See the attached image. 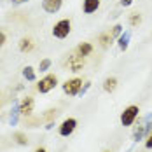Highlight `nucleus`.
Listing matches in <instances>:
<instances>
[{
    "instance_id": "obj_1",
    "label": "nucleus",
    "mask_w": 152,
    "mask_h": 152,
    "mask_svg": "<svg viewBox=\"0 0 152 152\" xmlns=\"http://www.w3.org/2000/svg\"><path fill=\"white\" fill-rule=\"evenodd\" d=\"M70 30H72L70 19H60V21L53 26V35H54L56 39H65V37H68Z\"/></svg>"
},
{
    "instance_id": "obj_2",
    "label": "nucleus",
    "mask_w": 152,
    "mask_h": 152,
    "mask_svg": "<svg viewBox=\"0 0 152 152\" xmlns=\"http://www.w3.org/2000/svg\"><path fill=\"white\" fill-rule=\"evenodd\" d=\"M56 84H58V77L53 75V74H47L46 77H42V79L39 80L37 89H39V93H49L51 89L56 88Z\"/></svg>"
},
{
    "instance_id": "obj_3",
    "label": "nucleus",
    "mask_w": 152,
    "mask_h": 152,
    "mask_svg": "<svg viewBox=\"0 0 152 152\" xmlns=\"http://www.w3.org/2000/svg\"><path fill=\"white\" fill-rule=\"evenodd\" d=\"M138 112H140V108L137 105H129L128 108H124V112L121 114L122 126H131L135 122V119L138 117Z\"/></svg>"
},
{
    "instance_id": "obj_4",
    "label": "nucleus",
    "mask_w": 152,
    "mask_h": 152,
    "mask_svg": "<svg viewBox=\"0 0 152 152\" xmlns=\"http://www.w3.org/2000/svg\"><path fill=\"white\" fill-rule=\"evenodd\" d=\"M80 88H82V79H79V77L68 79V80L63 84V91L66 93L68 96H75V94H79Z\"/></svg>"
},
{
    "instance_id": "obj_5",
    "label": "nucleus",
    "mask_w": 152,
    "mask_h": 152,
    "mask_svg": "<svg viewBox=\"0 0 152 152\" xmlns=\"http://www.w3.org/2000/svg\"><path fill=\"white\" fill-rule=\"evenodd\" d=\"M121 28L122 26L117 25V26H114V30L112 31H103V33H100V35H98V42H100V46L107 47L114 39H115V37H117V35H119V33H121Z\"/></svg>"
},
{
    "instance_id": "obj_6",
    "label": "nucleus",
    "mask_w": 152,
    "mask_h": 152,
    "mask_svg": "<svg viewBox=\"0 0 152 152\" xmlns=\"http://www.w3.org/2000/svg\"><path fill=\"white\" fill-rule=\"evenodd\" d=\"M66 66L70 68V72H79V70H82V66H84V56L74 53L72 56H68Z\"/></svg>"
},
{
    "instance_id": "obj_7",
    "label": "nucleus",
    "mask_w": 152,
    "mask_h": 152,
    "mask_svg": "<svg viewBox=\"0 0 152 152\" xmlns=\"http://www.w3.org/2000/svg\"><path fill=\"white\" fill-rule=\"evenodd\" d=\"M75 126H77V119H74V117L65 119V121L61 122V126H60V135L61 137H70V135L74 133Z\"/></svg>"
},
{
    "instance_id": "obj_8",
    "label": "nucleus",
    "mask_w": 152,
    "mask_h": 152,
    "mask_svg": "<svg viewBox=\"0 0 152 152\" xmlns=\"http://www.w3.org/2000/svg\"><path fill=\"white\" fill-rule=\"evenodd\" d=\"M33 98L31 96H26V98H23L21 100V103H19V114L21 115H30L31 112H33Z\"/></svg>"
},
{
    "instance_id": "obj_9",
    "label": "nucleus",
    "mask_w": 152,
    "mask_h": 152,
    "mask_svg": "<svg viewBox=\"0 0 152 152\" xmlns=\"http://www.w3.org/2000/svg\"><path fill=\"white\" fill-rule=\"evenodd\" d=\"M61 4H63V0H44V2H42V7H44V11L54 14V12L60 11Z\"/></svg>"
},
{
    "instance_id": "obj_10",
    "label": "nucleus",
    "mask_w": 152,
    "mask_h": 152,
    "mask_svg": "<svg viewBox=\"0 0 152 152\" xmlns=\"http://www.w3.org/2000/svg\"><path fill=\"white\" fill-rule=\"evenodd\" d=\"M98 7H100V0H84V2H82V11H84L86 14L96 12Z\"/></svg>"
},
{
    "instance_id": "obj_11",
    "label": "nucleus",
    "mask_w": 152,
    "mask_h": 152,
    "mask_svg": "<svg viewBox=\"0 0 152 152\" xmlns=\"http://www.w3.org/2000/svg\"><path fill=\"white\" fill-rule=\"evenodd\" d=\"M75 53L86 58V56H89V54L93 53V46L89 44V42H82V44H79V46H77Z\"/></svg>"
},
{
    "instance_id": "obj_12",
    "label": "nucleus",
    "mask_w": 152,
    "mask_h": 152,
    "mask_svg": "<svg viewBox=\"0 0 152 152\" xmlns=\"http://www.w3.org/2000/svg\"><path fill=\"white\" fill-rule=\"evenodd\" d=\"M115 88H117V79H115V77H108V79H105V82H103V89H105L107 93L115 91Z\"/></svg>"
},
{
    "instance_id": "obj_13",
    "label": "nucleus",
    "mask_w": 152,
    "mask_h": 152,
    "mask_svg": "<svg viewBox=\"0 0 152 152\" xmlns=\"http://www.w3.org/2000/svg\"><path fill=\"white\" fill-rule=\"evenodd\" d=\"M31 49H33V40H31V39H21V40H19V51L30 53Z\"/></svg>"
},
{
    "instance_id": "obj_14",
    "label": "nucleus",
    "mask_w": 152,
    "mask_h": 152,
    "mask_svg": "<svg viewBox=\"0 0 152 152\" xmlns=\"http://www.w3.org/2000/svg\"><path fill=\"white\" fill-rule=\"evenodd\" d=\"M142 23V16L138 14V12H133V14L129 16V25L131 26H138Z\"/></svg>"
},
{
    "instance_id": "obj_15",
    "label": "nucleus",
    "mask_w": 152,
    "mask_h": 152,
    "mask_svg": "<svg viewBox=\"0 0 152 152\" xmlns=\"http://www.w3.org/2000/svg\"><path fill=\"white\" fill-rule=\"evenodd\" d=\"M14 138L18 140V143H21V145H25V143H28V140H26V137L23 135V133H16Z\"/></svg>"
},
{
    "instance_id": "obj_16",
    "label": "nucleus",
    "mask_w": 152,
    "mask_h": 152,
    "mask_svg": "<svg viewBox=\"0 0 152 152\" xmlns=\"http://www.w3.org/2000/svg\"><path fill=\"white\" fill-rule=\"evenodd\" d=\"M23 74H25V77H26V79H30V80L35 77V74H33V68H31V66H26Z\"/></svg>"
},
{
    "instance_id": "obj_17",
    "label": "nucleus",
    "mask_w": 152,
    "mask_h": 152,
    "mask_svg": "<svg viewBox=\"0 0 152 152\" xmlns=\"http://www.w3.org/2000/svg\"><path fill=\"white\" fill-rule=\"evenodd\" d=\"M119 46H121V49L128 47V35H122L121 39H119Z\"/></svg>"
},
{
    "instance_id": "obj_18",
    "label": "nucleus",
    "mask_w": 152,
    "mask_h": 152,
    "mask_svg": "<svg viewBox=\"0 0 152 152\" xmlns=\"http://www.w3.org/2000/svg\"><path fill=\"white\" fill-rule=\"evenodd\" d=\"M5 40H7V37H5V33H4V31L0 30V47H2L4 44H5Z\"/></svg>"
},
{
    "instance_id": "obj_19",
    "label": "nucleus",
    "mask_w": 152,
    "mask_h": 152,
    "mask_svg": "<svg viewBox=\"0 0 152 152\" xmlns=\"http://www.w3.org/2000/svg\"><path fill=\"white\" fill-rule=\"evenodd\" d=\"M49 65H51V61H49V60H44L42 63H40V70H46Z\"/></svg>"
},
{
    "instance_id": "obj_20",
    "label": "nucleus",
    "mask_w": 152,
    "mask_h": 152,
    "mask_svg": "<svg viewBox=\"0 0 152 152\" xmlns=\"http://www.w3.org/2000/svg\"><path fill=\"white\" fill-rule=\"evenodd\" d=\"M145 145H147V149H152V133L147 137V142H145Z\"/></svg>"
},
{
    "instance_id": "obj_21",
    "label": "nucleus",
    "mask_w": 152,
    "mask_h": 152,
    "mask_svg": "<svg viewBox=\"0 0 152 152\" xmlns=\"http://www.w3.org/2000/svg\"><path fill=\"white\" fill-rule=\"evenodd\" d=\"M121 4L124 5V7H128V5H131V4H133V0H121Z\"/></svg>"
},
{
    "instance_id": "obj_22",
    "label": "nucleus",
    "mask_w": 152,
    "mask_h": 152,
    "mask_svg": "<svg viewBox=\"0 0 152 152\" xmlns=\"http://www.w3.org/2000/svg\"><path fill=\"white\" fill-rule=\"evenodd\" d=\"M35 152H47V151H46V149H44V147H40V149H37V151H35Z\"/></svg>"
},
{
    "instance_id": "obj_23",
    "label": "nucleus",
    "mask_w": 152,
    "mask_h": 152,
    "mask_svg": "<svg viewBox=\"0 0 152 152\" xmlns=\"http://www.w3.org/2000/svg\"><path fill=\"white\" fill-rule=\"evenodd\" d=\"M14 4H23V2H26V0H12Z\"/></svg>"
},
{
    "instance_id": "obj_24",
    "label": "nucleus",
    "mask_w": 152,
    "mask_h": 152,
    "mask_svg": "<svg viewBox=\"0 0 152 152\" xmlns=\"http://www.w3.org/2000/svg\"><path fill=\"white\" fill-rule=\"evenodd\" d=\"M103 152H110V151H103Z\"/></svg>"
}]
</instances>
